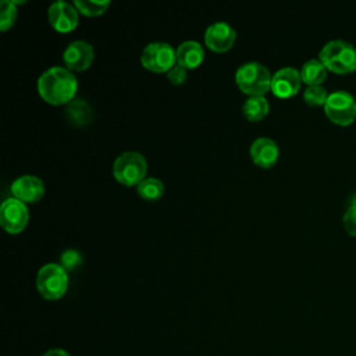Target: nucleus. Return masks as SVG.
I'll return each mask as SVG.
<instances>
[{
    "instance_id": "1",
    "label": "nucleus",
    "mask_w": 356,
    "mask_h": 356,
    "mask_svg": "<svg viewBox=\"0 0 356 356\" xmlns=\"http://www.w3.org/2000/svg\"><path fill=\"white\" fill-rule=\"evenodd\" d=\"M76 89L78 81L74 72L65 67H51L38 79V92L40 97L53 106L71 103Z\"/></svg>"
},
{
    "instance_id": "2",
    "label": "nucleus",
    "mask_w": 356,
    "mask_h": 356,
    "mask_svg": "<svg viewBox=\"0 0 356 356\" xmlns=\"http://www.w3.org/2000/svg\"><path fill=\"white\" fill-rule=\"evenodd\" d=\"M318 60L328 71L342 75L350 74L356 71V47L350 42L334 39L321 47Z\"/></svg>"
},
{
    "instance_id": "3",
    "label": "nucleus",
    "mask_w": 356,
    "mask_h": 356,
    "mask_svg": "<svg viewBox=\"0 0 356 356\" xmlns=\"http://www.w3.org/2000/svg\"><path fill=\"white\" fill-rule=\"evenodd\" d=\"M273 75L260 63H246L236 70L235 82L241 92L252 96H264L271 90Z\"/></svg>"
},
{
    "instance_id": "4",
    "label": "nucleus",
    "mask_w": 356,
    "mask_h": 356,
    "mask_svg": "<svg viewBox=\"0 0 356 356\" xmlns=\"http://www.w3.org/2000/svg\"><path fill=\"white\" fill-rule=\"evenodd\" d=\"M36 288L46 300H58L68 289V274L60 264L47 263L38 271Z\"/></svg>"
},
{
    "instance_id": "5",
    "label": "nucleus",
    "mask_w": 356,
    "mask_h": 356,
    "mask_svg": "<svg viewBox=\"0 0 356 356\" xmlns=\"http://www.w3.org/2000/svg\"><path fill=\"white\" fill-rule=\"evenodd\" d=\"M146 171L147 161L138 152L121 153L113 164L114 178L125 186H138L146 178Z\"/></svg>"
},
{
    "instance_id": "6",
    "label": "nucleus",
    "mask_w": 356,
    "mask_h": 356,
    "mask_svg": "<svg viewBox=\"0 0 356 356\" xmlns=\"http://www.w3.org/2000/svg\"><path fill=\"white\" fill-rule=\"evenodd\" d=\"M324 113L335 125H350L356 120V99L348 90H334L328 95Z\"/></svg>"
},
{
    "instance_id": "7",
    "label": "nucleus",
    "mask_w": 356,
    "mask_h": 356,
    "mask_svg": "<svg viewBox=\"0 0 356 356\" xmlns=\"http://www.w3.org/2000/svg\"><path fill=\"white\" fill-rule=\"evenodd\" d=\"M140 64L152 72H168L177 64V54L170 43L153 42L143 49Z\"/></svg>"
},
{
    "instance_id": "8",
    "label": "nucleus",
    "mask_w": 356,
    "mask_h": 356,
    "mask_svg": "<svg viewBox=\"0 0 356 356\" xmlns=\"http://www.w3.org/2000/svg\"><path fill=\"white\" fill-rule=\"evenodd\" d=\"M29 220L28 207L15 197L6 199L0 207V224L8 234H19L25 229Z\"/></svg>"
},
{
    "instance_id": "9",
    "label": "nucleus",
    "mask_w": 356,
    "mask_h": 356,
    "mask_svg": "<svg viewBox=\"0 0 356 356\" xmlns=\"http://www.w3.org/2000/svg\"><path fill=\"white\" fill-rule=\"evenodd\" d=\"M95 58V50L90 43L85 40H75L71 42L64 53H63V61L65 64V68L70 71H85L88 70Z\"/></svg>"
},
{
    "instance_id": "10",
    "label": "nucleus",
    "mask_w": 356,
    "mask_h": 356,
    "mask_svg": "<svg viewBox=\"0 0 356 356\" xmlns=\"http://www.w3.org/2000/svg\"><path fill=\"white\" fill-rule=\"evenodd\" d=\"M50 25L60 33H68L78 26V10L74 4L65 1H56L50 6L49 11Z\"/></svg>"
},
{
    "instance_id": "11",
    "label": "nucleus",
    "mask_w": 356,
    "mask_h": 356,
    "mask_svg": "<svg viewBox=\"0 0 356 356\" xmlns=\"http://www.w3.org/2000/svg\"><path fill=\"white\" fill-rule=\"evenodd\" d=\"M302 85L300 71L293 67H284L278 70L271 79V92L280 99L295 96Z\"/></svg>"
},
{
    "instance_id": "12",
    "label": "nucleus",
    "mask_w": 356,
    "mask_h": 356,
    "mask_svg": "<svg viewBox=\"0 0 356 356\" xmlns=\"http://www.w3.org/2000/svg\"><path fill=\"white\" fill-rule=\"evenodd\" d=\"M44 184L40 178L35 175H22L18 177L11 184L13 197L18 199L22 203H35L39 202L44 195Z\"/></svg>"
},
{
    "instance_id": "13",
    "label": "nucleus",
    "mask_w": 356,
    "mask_h": 356,
    "mask_svg": "<svg viewBox=\"0 0 356 356\" xmlns=\"http://www.w3.org/2000/svg\"><path fill=\"white\" fill-rule=\"evenodd\" d=\"M236 33L235 29L227 22H216L204 32L206 46L216 53H224L234 46Z\"/></svg>"
},
{
    "instance_id": "14",
    "label": "nucleus",
    "mask_w": 356,
    "mask_h": 356,
    "mask_svg": "<svg viewBox=\"0 0 356 356\" xmlns=\"http://www.w3.org/2000/svg\"><path fill=\"white\" fill-rule=\"evenodd\" d=\"M253 163L261 168H271L280 157L278 145L270 138H257L250 146Z\"/></svg>"
},
{
    "instance_id": "15",
    "label": "nucleus",
    "mask_w": 356,
    "mask_h": 356,
    "mask_svg": "<svg viewBox=\"0 0 356 356\" xmlns=\"http://www.w3.org/2000/svg\"><path fill=\"white\" fill-rule=\"evenodd\" d=\"M175 54H177V64H179L185 70L197 68L204 58L203 47L195 40L182 42L175 50Z\"/></svg>"
},
{
    "instance_id": "16",
    "label": "nucleus",
    "mask_w": 356,
    "mask_h": 356,
    "mask_svg": "<svg viewBox=\"0 0 356 356\" xmlns=\"http://www.w3.org/2000/svg\"><path fill=\"white\" fill-rule=\"evenodd\" d=\"M65 117L68 122L74 127H78V128L86 127L92 122V118H93L92 107L82 99H74L71 103L67 104Z\"/></svg>"
},
{
    "instance_id": "17",
    "label": "nucleus",
    "mask_w": 356,
    "mask_h": 356,
    "mask_svg": "<svg viewBox=\"0 0 356 356\" xmlns=\"http://www.w3.org/2000/svg\"><path fill=\"white\" fill-rule=\"evenodd\" d=\"M327 71L328 70L325 68V65L318 58L307 60L300 68L302 82L306 83L307 86L321 85L327 78Z\"/></svg>"
},
{
    "instance_id": "18",
    "label": "nucleus",
    "mask_w": 356,
    "mask_h": 356,
    "mask_svg": "<svg viewBox=\"0 0 356 356\" xmlns=\"http://www.w3.org/2000/svg\"><path fill=\"white\" fill-rule=\"evenodd\" d=\"M270 110V104L264 96H252L248 100H245L242 106L243 115L250 122H257L263 120Z\"/></svg>"
},
{
    "instance_id": "19",
    "label": "nucleus",
    "mask_w": 356,
    "mask_h": 356,
    "mask_svg": "<svg viewBox=\"0 0 356 356\" xmlns=\"http://www.w3.org/2000/svg\"><path fill=\"white\" fill-rule=\"evenodd\" d=\"M138 195L147 202H156L159 200L163 193H164V185L160 179L157 178H145L139 185H138Z\"/></svg>"
},
{
    "instance_id": "20",
    "label": "nucleus",
    "mask_w": 356,
    "mask_h": 356,
    "mask_svg": "<svg viewBox=\"0 0 356 356\" xmlns=\"http://www.w3.org/2000/svg\"><path fill=\"white\" fill-rule=\"evenodd\" d=\"M74 6L78 10V13L83 14L85 17H97V15L103 14L108 8L110 1H107V0H102V1L75 0Z\"/></svg>"
},
{
    "instance_id": "21",
    "label": "nucleus",
    "mask_w": 356,
    "mask_h": 356,
    "mask_svg": "<svg viewBox=\"0 0 356 356\" xmlns=\"http://www.w3.org/2000/svg\"><path fill=\"white\" fill-rule=\"evenodd\" d=\"M17 19V4L14 0H3L0 4V31L10 29Z\"/></svg>"
},
{
    "instance_id": "22",
    "label": "nucleus",
    "mask_w": 356,
    "mask_h": 356,
    "mask_svg": "<svg viewBox=\"0 0 356 356\" xmlns=\"http://www.w3.org/2000/svg\"><path fill=\"white\" fill-rule=\"evenodd\" d=\"M328 92L324 86L321 85H314V86H307L303 92V99L305 102L312 106V107H318L325 104L327 99H328Z\"/></svg>"
},
{
    "instance_id": "23",
    "label": "nucleus",
    "mask_w": 356,
    "mask_h": 356,
    "mask_svg": "<svg viewBox=\"0 0 356 356\" xmlns=\"http://www.w3.org/2000/svg\"><path fill=\"white\" fill-rule=\"evenodd\" d=\"M82 264V256L78 250L75 249H67L61 253L60 257V266L68 273V271H74L78 267H81Z\"/></svg>"
},
{
    "instance_id": "24",
    "label": "nucleus",
    "mask_w": 356,
    "mask_h": 356,
    "mask_svg": "<svg viewBox=\"0 0 356 356\" xmlns=\"http://www.w3.org/2000/svg\"><path fill=\"white\" fill-rule=\"evenodd\" d=\"M343 227L346 232L352 236H356V204H350L343 213Z\"/></svg>"
},
{
    "instance_id": "25",
    "label": "nucleus",
    "mask_w": 356,
    "mask_h": 356,
    "mask_svg": "<svg viewBox=\"0 0 356 356\" xmlns=\"http://www.w3.org/2000/svg\"><path fill=\"white\" fill-rule=\"evenodd\" d=\"M167 78L172 85H182L186 81V70L179 64H175L168 72Z\"/></svg>"
},
{
    "instance_id": "26",
    "label": "nucleus",
    "mask_w": 356,
    "mask_h": 356,
    "mask_svg": "<svg viewBox=\"0 0 356 356\" xmlns=\"http://www.w3.org/2000/svg\"><path fill=\"white\" fill-rule=\"evenodd\" d=\"M40 356H71V355L63 348H51V349L46 350L44 353H42Z\"/></svg>"
}]
</instances>
